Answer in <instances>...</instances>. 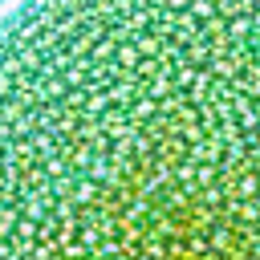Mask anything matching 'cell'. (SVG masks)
Masks as SVG:
<instances>
[{
	"label": "cell",
	"instance_id": "1",
	"mask_svg": "<svg viewBox=\"0 0 260 260\" xmlns=\"http://www.w3.org/2000/svg\"><path fill=\"white\" fill-rule=\"evenodd\" d=\"M260 256V0H24L0 24V256Z\"/></svg>",
	"mask_w": 260,
	"mask_h": 260
}]
</instances>
